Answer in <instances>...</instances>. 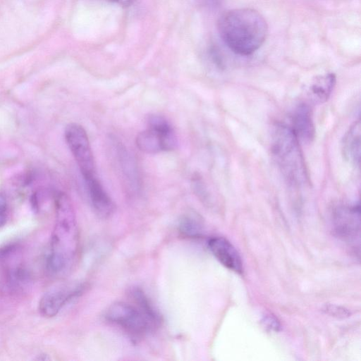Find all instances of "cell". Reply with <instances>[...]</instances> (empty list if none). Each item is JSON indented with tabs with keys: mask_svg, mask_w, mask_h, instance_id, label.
<instances>
[{
	"mask_svg": "<svg viewBox=\"0 0 361 361\" xmlns=\"http://www.w3.org/2000/svg\"><path fill=\"white\" fill-rule=\"evenodd\" d=\"M217 28L226 47L240 56H248L258 50L268 35V25L263 16L250 8L224 12L218 20Z\"/></svg>",
	"mask_w": 361,
	"mask_h": 361,
	"instance_id": "obj_1",
	"label": "cell"
},
{
	"mask_svg": "<svg viewBox=\"0 0 361 361\" xmlns=\"http://www.w3.org/2000/svg\"><path fill=\"white\" fill-rule=\"evenodd\" d=\"M55 224L46 259L48 271L58 275L72 267L78 249V229L75 213L69 197L59 192L55 197Z\"/></svg>",
	"mask_w": 361,
	"mask_h": 361,
	"instance_id": "obj_2",
	"label": "cell"
},
{
	"mask_svg": "<svg viewBox=\"0 0 361 361\" xmlns=\"http://www.w3.org/2000/svg\"><path fill=\"white\" fill-rule=\"evenodd\" d=\"M271 152L287 182L293 186H302L308 175L299 140L288 126L276 123L271 138Z\"/></svg>",
	"mask_w": 361,
	"mask_h": 361,
	"instance_id": "obj_3",
	"label": "cell"
},
{
	"mask_svg": "<svg viewBox=\"0 0 361 361\" xmlns=\"http://www.w3.org/2000/svg\"><path fill=\"white\" fill-rule=\"evenodd\" d=\"M105 317L136 338L146 336L159 326L135 303L114 302L106 310Z\"/></svg>",
	"mask_w": 361,
	"mask_h": 361,
	"instance_id": "obj_4",
	"label": "cell"
},
{
	"mask_svg": "<svg viewBox=\"0 0 361 361\" xmlns=\"http://www.w3.org/2000/svg\"><path fill=\"white\" fill-rule=\"evenodd\" d=\"M135 142L137 147L147 154L171 151L178 145L177 136L170 123L157 114L149 116L147 128L137 134Z\"/></svg>",
	"mask_w": 361,
	"mask_h": 361,
	"instance_id": "obj_5",
	"label": "cell"
},
{
	"mask_svg": "<svg viewBox=\"0 0 361 361\" xmlns=\"http://www.w3.org/2000/svg\"><path fill=\"white\" fill-rule=\"evenodd\" d=\"M64 136L83 179L96 176L93 154L88 136L83 127L78 123H71L66 127Z\"/></svg>",
	"mask_w": 361,
	"mask_h": 361,
	"instance_id": "obj_6",
	"label": "cell"
},
{
	"mask_svg": "<svg viewBox=\"0 0 361 361\" xmlns=\"http://www.w3.org/2000/svg\"><path fill=\"white\" fill-rule=\"evenodd\" d=\"M84 288L82 283H70L51 289L39 302V313L47 318L55 317L65 305L80 295Z\"/></svg>",
	"mask_w": 361,
	"mask_h": 361,
	"instance_id": "obj_7",
	"label": "cell"
},
{
	"mask_svg": "<svg viewBox=\"0 0 361 361\" xmlns=\"http://www.w3.org/2000/svg\"><path fill=\"white\" fill-rule=\"evenodd\" d=\"M336 233L345 239H354L360 233V207L357 202L352 206L338 207L334 215Z\"/></svg>",
	"mask_w": 361,
	"mask_h": 361,
	"instance_id": "obj_8",
	"label": "cell"
},
{
	"mask_svg": "<svg viewBox=\"0 0 361 361\" xmlns=\"http://www.w3.org/2000/svg\"><path fill=\"white\" fill-rule=\"evenodd\" d=\"M214 257L225 267L238 274H242V258L233 245L224 237H212L207 243Z\"/></svg>",
	"mask_w": 361,
	"mask_h": 361,
	"instance_id": "obj_9",
	"label": "cell"
},
{
	"mask_svg": "<svg viewBox=\"0 0 361 361\" xmlns=\"http://www.w3.org/2000/svg\"><path fill=\"white\" fill-rule=\"evenodd\" d=\"M88 198L94 212L101 218L109 217L115 204L97 176L84 180Z\"/></svg>",
	"mask_w": 361,
	"mask_h": 361,
	"instance_id": "obj_10",
	"label": "cell"
},
{
	"mask_svg": "<svg viewBox=\"0 0 361 361\" xmlns=\"http://www.w3.org/2000/svg\"><path fill=\"white\" fill-rule=\"evenodd\" d=\"M116 153L126 186L131 192H137L140 187V180L135 160L121 142L116 143Z\"/></svg>",
	"mask_w": 361,
	"mask_h": 361,
	"instance_id": "obj_11",
	"label": "cell"
},
{
	"mask_svg": "<svg viewBox=\"0 0 361 361\" xmlns=\"http://www.w3.org/2000/svg\"><path fill=\"white\" fill-rule=\"evenodd\" d=\"M298 140L311 142L315 134L314 126L310 107L304 103L298 104L291 114V125L289 126Z\"/></svg>",
	"mask_w": 361,
	"mask_h": 361,
	"instance_id": "obj_12",
	"label": "cell"
},
{
	"mask_svg": "<svg viewBox=\"0 0 361 361\" xmlns=\"http://www.w3.org/2000/svg\"><path fill=\"white\" fill-rule=\"evenodd\" d=\"M343 153L347 161L359 165L360 157V121H355L343 140Z\"/></svg>",
	"mask_w": 361,
	"mask_h": 361,
	"instance_id": "obj_13",
	"label": "cell"
},
{
	"mask_svg": "<svg viewBox=\"0 0 361 361\" xmlns=\"http://www.w3.org/2000/svg\"><path fill=\"white\" fill-rule=\"evenodd\" d=\"M31 282L30 271L21 266L8 269L4 278V286L6 290L11 292L22 290L27 288Z\"/></svg>",
	"mask_w": 361,
	"mask_h": 361,
	"instance_id": "obj_14",
	"label": "cell"
},
{
	"mask_svg": "<svg viewBox=\"0 0 361 361\" xmlns=\"http://www.w3.org/2000/svg\"><path fill=\"white\" fill-rule=\"evenodd\" d=\"M336 84V76L328 73L314 79L310 87V97L317 103L328 100Z\"/></svg>",
	"mask_w": 361,
	"mask_h": 361,
	"instance_id": "obj_15",
	"label": "cell"
},
{
	"mask_svg": "<svg viewBox=\"0 0 361 361\" xmlns=\"http://www.w3.org/2000/svg\"><path fill=\"white\" fill-rule=\"evenodd\" d=\"M133 302L152 320L160 326L161 316L146 293L139 287H133L130 290Z\"/></svg>",
	"mask_w": 361,
	"mask_h": 361,
	"instance_id": "obj_16",
	"label": "cell"
},
{
	"mask_svg": "<svg viewBox=\"0 0 361 361\" xmlns=\"http://www.w3.org/2000/svg\"><path fill=\"white\" fill-rule=\"evenodd\" d=\"M178 230L185 236L197 238L202 235L204 225L197 215L186 214L179 220Z\"/></svg>",
	"mask_w": 361,
	"mask_h": 361,
	"instance_id": "obj_17",
	"label": "cell"
},
{
	"mask_svg": "<svg viewBox=\"0 0 361 361\" xmlns=\"http://www.w3.org/2000/svg\"><path fill=\"white\" fill-rule=\"evenodd\" d=\"M324 311L326 314L338 318H345L350 315V312L348 309L335 305H326Z\"/></svg>",
	"mask_w": 361,
	"mask_h": 361,
	"instance_id": "obj_18",
	"label": "cell"
},
{
	"mask_svg": "<svg viewBox=\"0 0 361 361\" xmlns=\"http://www.w3.org/2000/svg\"><path fill=\"white\" fill-rule=\"evenodd\" d=\"M262 323L264 326L275 332L281 330V326L278 318L272 314H265L262 319Z\"/></svg>",
	"mask_w": 361,
	"mask_h": 361,
	"instance_id": "obj_19",
	"label": "cell"
},
{
	"mask_svg": "<svg viewBox=\"0 0 361 361\" xmlns=\"http://www.w3.org/2000/svg\"><path fill=\"white\" fill-rule=\"evenodd\" d=\"M18 248L16 243H8L0 247V262L13 255Z\"/></svg>",
	"mask_w": 361,
	"mask_h": 361,
	"instance_id": "obj_20",
	"label": "cell"
},
{
	"mask_svg": "<svg viewBox=\"0 0 361 361\" xmlns=\"http://www.w3.org/2000/svg\"><path fill=\"white\" fill-rule=\"evenodd\" d=\"M8 218V204L6 197L0 193V228L4 227Z\"/></svg>",
	"mask_w": 361,
	"mask_h": 361,
	"instance_id": "obj_21",
	"label": "cell"
},
{
	"mask_svg": "<svg viewBox=\"0 0 361 361\" xmlns=\"http://www.w3.org/2000/svg\"><path fill=\"white\" fill-rule=\"evenodd\" d=\"M110 2L117 4L121 6H128L132 5L137 0H106Z\"/></svg>",
	"mask_w": 361,
	"mask_h": 361,
	"instance_id": "obj_22",
	"label": "cell"
}]
</instances>
